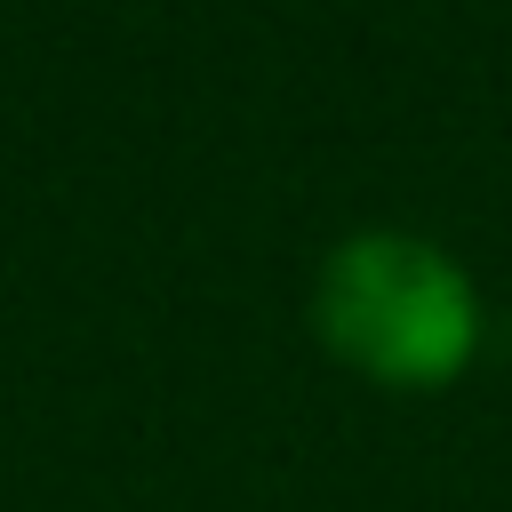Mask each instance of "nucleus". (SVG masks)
Returning <instances> with one entry per match:
<instances>
[{
	"label": "nucleus",
	"mask_w": 512,
	"mask_h": 512,
	"mask_svg": "<svg viewBox=\"0 0 512 512\" xmlns=\"http://www.w3.org/2000/svg\"><path fill=\"white\" fill-rule=\"evenodd\" d=\"M312 336L336 368L376 392H448L488 336L480 280L464 256L408 224L344 232L312 280Z\"/></svg>",
	"instance_id": "f257e3e1"
}]
</instances>
